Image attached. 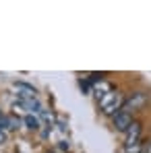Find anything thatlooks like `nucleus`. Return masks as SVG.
<instances>
[{
  "instance_id": "f257e3e1",
  "label": "nucleus",
  "mask_w": 151,
  "mask_h": 153,
  "mask_svg": "<svg viewBox=\"0 0 151 153\" xmlns=\"http://www.w3.org/2000/svg\"><path fill=\"white\" fill-rule=\"evenodd\" d=\"M122 105H124V95H122L118 89L108 91L100 100V108H101V112H103L106 116H114L116 112L122 110Z\"/></svg>"
},
{
  "instance_id": "f03ea898",
  "label": "nucleus",
  "mask_w": 151,
  "mask_h": 153,
  "mask_svg": "<svg viewBox=\"0 0 151 153\" xmlns=\"http://www.w3.org/2000/svg\"><path fill=\"white\" fill-rule=\"evenodd\" d=\"M145 103H147V95H145V93H141V91H137V93H132L128 100H124L122 112H128V114L132 116V112L143 110V108H145Z\"/></svg>"
},
{
  "instance_id": "7ed1b4c3",
  "label": "nucleus",
  "mask_w": 151,
  "mask_h": 153,
  "mask_svg": "<svg viewBox=\"0 0 151 153\" xmlns=\"http://www.w3.org/2000/svg\"><path fill=\"white\" fill-rule=\"evenodd\" d=\"M141 132H143V128H141V122L132 120V124H130V126L124 130L126 147H130V145H139V143H141Z\"/></svg>"
},
{
  "instance_id": "20e7f679",
  "label": "nucleus",
  "mask_w": 151,
  "mask_h": 153,
  "mask_svg": "<svg viewBox=\"0 0 151 153\" xmlns=\"http://www.w3.org/2000/svg\"><path fill=\"white\" fill-rule=\"evenodd\" d=\"M132 124V116L128 114V112H116L114 116H112V126L116 128V130H120V132H124L126 128Z\"/></svg>"
},
{
  "instance_id": "39448f33",
  "label": "nucleus",
  "mask_w": 151,
  "mask_h": 153,
  "mask_svg": "<svg viewBox=\"0 0 151 153\" xmlns=\"http://www.w3.org/2000/svg\"><path fill=\"white\" fill-rule=\"evenodd\" d=\"M21 124V120L19 118H13V116H4V114H0V130H4L6 132V128H19Z\"/></svg>"
},
{
  "instance_id": "423d86ee",
  "label": "nucleus",
  "mask_w": 151,
  "mask_h": 153,
  "mask_svg": "<svg viewBox=\"0 0 151 153\" xmlns=\"http://www.w3.org/2000/svg\"><path fill=\"white\" fill-rule=\"evenodd\" d=\"M19 108H27L29 112H39V114H42V103L37 102L35 97H29V100H21Z\"/></svg>"
},
{
  "instance_id": "0eeeda50",
  "label": "nucleus",
  "mask_w": 151,
  "mask_h": 153,
  "mask_svg": "<svg viewBox=\"0 0 151 153\" xmlns=\"http://www.w3.org/2000/svg\"><path fill=\"white\" fill-rule=\"evenodd\" d=\"M108 91H112V87H110V83H106V81H100V83L93 87V93H95V97H97V100H101Z\"/></svg>"
},
{
  "instance_id": "6e6552de",
  "label": "nucleus",
  "mask_w": 151,
  "mask_h": 153,
  "mask_svg": "<svg viewBox=\"0 0 151 153\" xmlns=\"http://www.w3.org/2000/svg\"><path fill=\"white\" fill-rule=\"evenodd\" d=\"M23 124H25V126L29 128V130H37V128L42 126V124H39V120H37L35 116H31V114L23 118Z\"/></svg>"
},
{
  "instance_id": "1a4fd4ad",
  "label": "nucleus",
  "mask_w": 151,
  "mask_h": 153,
  "mask_svg": "<svg viewBox=\"0 0 151 153\" xmlns=\"http://www.w3.org/2000/svg\"><path fill=\"white\" fill-rule=\"evenodd\" d=\"M2 143H6V132H4V130H0V145H2Z\"/></svg>"
},
{
  "instance_id": "9d476101",
  "label": "nucleus",
  "mask_w": 151,
  "mask_h": 153,
  "mask_svg": "<svg viewBox=\"0 0 151 153\" xmlns=\"http://www.w3.org/2000/svg\"><path fill=\"white\" fill-rule=\"evenodd\" d=\"M147 153H151V143H149V147H147Z\"/></svg>"
}]
</instances>
